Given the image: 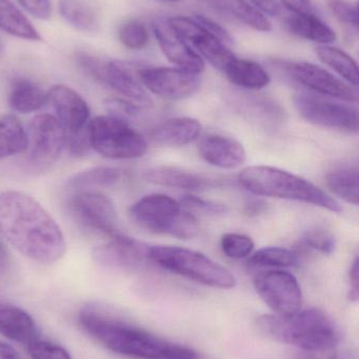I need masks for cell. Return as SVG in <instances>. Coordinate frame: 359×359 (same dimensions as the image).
Segmentation results:
<instances>
[{"label":"cell","instance_id":"obj_40","mask_svg":"<svg viewBox=\"0 0 359 359\" xmlns=\"http://www.w3.org/2000/svg\"><path fill=\"white\" fill-rule=\"evenodd\" d=\"M19 6L27 11L30 15L40 19L48 20L52 15V4L50 0H16Z\"/></svg>","mask_w":359,"mask_h":359},{"label":"cell","instance_id":"obj_26","mask_svg":"<svg viewBox=\"0 0 359 359\" xmlns=\"http://www.w3.org/2000/svg\"><path fill=\"white\" fill-rule=\"evenodd\" d=\"M46 103V93L31 80H17L8 94V105L17 113H33L39 111Z\"/></svg>","mask_w":359,"mask_h":359},{"label":"cell","instance_id":"obj_12","mask_svg":"<svg viewBox=\"0 0 359 359\" xmlns=\"http://www.w3.org/2000/svg\"><path fill=\"white\" fill-rule=\"evenodd\" d=\"M27 138L30 160L40 168L54 164L65 147V132L56 117L50 114H40L32 119Z\"/></svg>","mask_w":359,"mask_h":359},{"label":"cell","instance_id":"obj_28","mask_svg":"<svg viewBox=\"0 0 359 359\" xmlns=\"http://www.w3.org/2000/svg\"><path fill=\"white\" fill-rule=\"evenodd\" d=\"M326 184L329 189L349 204L358 206L359 184L358 165L345 164L328 172Z\"/></svg>","mask_w":359,"mask_h":359},{"label":"cell","instance_id":"obj_47","mask_svg":"<svg viewBox=\"0 0 359 359\" xmlns=\"http://www.w3.org/2000/svg\"><path fill=\"white\" fill-rule=\"evenodd\" d=\"M266 208V203L261 200H253L247 203L244 207V211L249 215H259V213L263 212Z\"/></svg>","mask_w":359,"mask_h":359},{"label":"cell","instance_id":"obj_41","mask_svg":"<svg viewBox=\"0 0 359 359\" xmlns=\"http://www.w3.org/2000/svg\"><path fill=\"white\" fill-rule=\"evenodd\" d=\"M192 18H193L196 22L200 23L209 33L212 34L215 37L221 39L223 43L227 44V46L228 44L233 43V38L230 35L229 32H228L225 27H221L219 23L215 22L214 20L208 18V17L204 16V15L196 14L194 15Z\"/></svg>","mask_w":359,"mask_h":359},{"label":"cell","instance_id":"obj_43","mask_svg":"<svg viewBox=\"0 0 359 359\" xmlns=\"http://www.w3.org/2000/svg\"><path fill=\"white\" fill-rule=\"evenodd\" d=\"M280 6L293 13V15L312 14L314 6L311 0H280Z\"/></svg>","mask_w":359,"mask_h":359},{"label":"cell","instance_id":"obj_39","mask_svg":"<svg viewBox=\"0 0 359 359\" xmlns=\"http://www.w3.org/2000/svg\"><path fill=\"white\" fill-rule=\"evenodd\" d=\"M27 350L32 359H73L67 349L50 341L36 339Z\"/></svg>","mask_w":359,"mask_h":359},{"label":"cell","instance_id":"obj_17","mask_svg":"<svg viewBox=\"0 0 359 359\" xmlns=\"http://www.w3.org/2000/svg\"><path fill=\"white\" fill-rule=\"evenodd\" d=\"M153 33L160 50L172 65L195 75L204 72V59L171 29L168 21L156 19L153 22Z\"/></svg>","mask_w":359,"mask_h":359},{"label":"cell","instance_id":"obj_13","mask_svg":"<svg viewBox=\"0 0 359 359\" xmlns=\"http://www.w3.org/2000/svg\"><path fill=\"white\" fill-rule=\"evenodd\" d=\"M171 29L200 57H204L215 69L223 71L225 67L235 58L233 52L228 48L227 44L209 33L193 18L185 16H175L168 20Z\"/></svg>","mask_w":359,"mask_h":359},{"label":"cell","instance_id":"obj_34","mask_svg":"<svg viewBox=\"0 0 359 359\" xmlns=\"http://www.w3.org/2000/svg\"><path fill=\"white\" fill-rule=\"evenodd\" d=\"M118 38L126 48L143 50L149 42V32L141 21L130 19L120 25Z\"/></svg>","mask_w":359,"mask_h":359},{"label":"cell","instance_id":"obj_7","mask_svg":"<svg viewBox=\"0 0 359 359\" xmlns=\"http://www.w3.org/2000/svg\"><path fill=\"white\" fill-rule=\"evenodd\" d=\"M91 149L109 159L143 157L148 151L145 139L126 120L114 115L98 116L89 123Z\"/></svg>","mask_w":359,"mask_h":359},{"label":"cell","instance_id":"obj_20","mask_svg":"<svg viewBox=\"0 0 359 359\" xmlns=\"http://www.w3.org/2000/svg\"><path fill=\"white\" fill-rule=\"evenodd\" d=\"M143 177L149 183L177 189L204 190L217 185L214 179L173 166L150 168Z\"/></svg>","mask_w":359,"mask_h":359},{"label":"cell","instance_id":"obj_18","mask_svg":"<svg viewBox=\"0 0 359 359\" xmlns=\"http://www.w3.org/2000/svg\"><path fill=\"white\" fill-rule=\"evenodd\" d=\"M149 247L134 238L122 236H113L107 244L96 247L93 250V259L100 265L112 268H131L141 265L148 257Z\"/></svg>","mask_w":359,"mask_h":359},{"label":"cell","instance_id":"obj_4","mask_svg":"<svg viewBox=\"0 0 359 359\" xmlns=\"http://www.w3.org/2000/svg\"><path fill=\"white\" fill-rule=\"evenodd\" d=\"M237 179L244 189L256 196L297 201L322 207L334 213H341L344 210L334 198L315 184L278 168L250 166L242 170Z\"/></svg>","mask_w":359,"mask_h":359},{"label":"cell","instance_id":"obj_3","mask_svg":"<svg viewBox=\"0 0 359 359\" xmlns=\"http://www.w3.org/2000/svg\"><path fill=\"white\" fill-rule=\"evenodd\" d=\"M259 332L272 341L315 350L337 346L339 331L329 314L316 308L299 310L288 316L265 314L256 320Z\"/></svg>","mask_w":359,"mask_h":359},{"label":"cell","instance_id":"obj_24","mask_svg":"<svg viewBox=\"0 0 359 359\" xmlns=\"http://www.w3.org/2000/svg\"><path fill=\"white\" fill-rule=\"evenodd\" d=\"M287 27L295 36L315 42L320 46H328L337 40V33L316 16L312 14L292 15L286 21Z\"/></svg>","mask_w":359,"mask_h":359},{"label":"cell","instance_id":"obj_31","mask_svg":"<svg viewBox=\"0 0 359 359\" xmlns=\"http://www.w3.org/2000/svg\"><path fill=\"white\" fill-rule=\"evenodd\" d=\"M58 8L63 18L78 31L94 33L98 29V16L84 2L80 0H60Z\"/></svg>","mask_w":359,"mask_h":359},{"label":"cell","instance_id":"obj_5","mask_svg":"<svg viewBox=\"0 0 359 359\" xmlns=\"http://www.w3.org/2000/svg\"><path fill=\"white\" fill-rule=\"evenodd\" d=\"M131 219L138 227L154 233L191 240L200 232V222L193 213L183 210L171 196L148 194L131 206Z\"/></svg>","mask_w":359,"mask_h":359},{"label":"cell","instance_id":"obj_8","mask_svg":"<svg viewBox=\"0 0 359 359\" xmlns=\"http://www.w3.org/2000/svg\"><path fill=\"white\" fill-rule=\"evenodd\" d=\"M76 60L88 75L122 95L135 107L150 109L153 105V101L143 84L122 63L103 61L86 53H78Z\"/></svg>","mask_w":359,"mask_h":359},{"label":"cell","instance_id":"obj_27","mask_svg":"<svg viewBox=\"0 0 359 359\" xmlns=\"http://www.w3.org/2000/svg\"><path fill=\"white\" fill-rule=\"evenodd\" d=\"M0 29L23 40L40 41L42 39L31 21L11 0H0Z\"/></svg>","mask_w":359,"mask_h":359},{"label":"cell","instance_id":"obj_51","mask_svg":"<svg viewBox=\"0 0 359 359\" xmlns=\"http://www.w3.org/2000/svg\"><path fill=\"white\" fill-rule=\"evenodd\" d=\"M194 359H198V358H194Z\"/></svg>","mask_w":359,"mask_h":359},{"label":"cell","instance_id":"obj_22","mask_svg":"<svg viewBox=\"0 0 359 359\" xmlns=\"http://www.w3.org/2000/svg\"><path fill=\"white\" fill-rule=\"evenodd\" d=\"M0 333L10 341L29 346L38 339L35 320L21 308L0 304Z\"/></svg>","mask_w":359,"mask_h":359},{"label":"cell","instance_id":"obj_29","mask_svg":"<svg viewBox=\"0 0 359 359\" xmlns=\"http://www.w3.org/2000/svg\"><path fill=\"white\" fill-rule=\"evenodd\" d=\"M29 138L22 123L13 115L0 119V160L25 153Z\"/></svg>","mask_w":359,"mask_h":359},{"label":"cell","instance_id":"obj_36","mask_svg":"<svg viewBox=\"0 0 359 359\" xmlns=\"http://www.w3.org/2000/svg\"><path fill=\"white\" fill-rule=\"evenodd\" d=\"M301 242L308 248L320 251L324 255H332L337 248V238L332 232L322 228H313L303 234Z\"/></svg>","mask_w":359,"mask_h":359},{"label":"cell","instance_id":"obj_30","mask_svg":"<svg viewBox=\"0 0 359 359\" xmlns=\"http://www.w3.org/2000/svg\"><path fill=\"white\" fill-rule=\"evenodd\" d=\"M316 55L320 60L337 72L350 86L358 88L359 83L358 65L356 61L343 50L331 46L316 48Z\"/></svg>","mask_w":359,"mask_h":359},{"label":"cell","instance_id":"obj_23","mask_svg":"<svg viewBox=\"0 0 359 359\" xmlns=\"http://www.w3.org/2000/svg\"><path fill=\"white\" fill-rule=\"evenodd\" d=\"M215 12L240 21L242 25L259 32L271 31L269 19L246 0H202Z\"/></svg>","mask_w":359,"mask_h":359},{"label":"cell","instance_id":"obj_33","mask_svg":"<svg viewBox=\"0 0 359 359\" xmlns=\"http://www.w3.org/2000/svg\"><path fill=\"white\" fill-rule=\"evenodd\" d=\"M299 262V253L284 247H266L259 249L251 255L248 259V263L255 267H294Z\"/></svg>","mask_w":359,"mask_h":359},{"label":"cell","instance_id":"obj_10","mask_svg":"<svg viewBox=\"0 0 359 359\" xmlns=\"http://www.w3.org/2000/svg\"><path fill=\"white\" fill-rule=\"evenodd\" d=\"M73 219L86 230L113 238L119 234L117 209L113 201L95 190L75 191L70 198Z\"/></svg>","mask_w":359,"mask_h":359},{"label":"cell","instance_id":"obj_19","mask_svg":"<svg viewBox=\"0 0 359 359\" xmlns=\"http://www.w3.org/2000/svg\"><path fill=\"white\" fill-rule=\"evenodd\" d=\"M200 154L207 163L223 170H235L244 165L247 160L242 143L221 135L206 137L200 142Z\"/></svg>","mask_w":359,"mask_h":359},{"label":"cell","instance_id":"obj_21","mask_svg":"<svg viewBox=\"0 0 359 359\" xmlns=\"http://www.w3.org/2000/svg\"><path fill=\"white\" fill-rule=\"evenodd\" d=\"M202 133V124L190 117L167 120L151 130V140L155 144L167 147H185L193 142Z\"/></svg>","mask_w":359,"mask_h":359},{"label":"cell","instance_id":"obj_45","mask_svg":"<svg viewBox=\"0 0 359 359\" xmlns=\"http://www.w3.org/2000/svg\"><path fill=\"white\" fill-rule=\"evenodd\" d=\"M349 283L351 290L349 292V299L352 302L358 301L359 289V262L358 257L354 259L349 271Z\"/></svg>","mask_w":359,"mask_h":359},{"label":"cell","instance_id":"obj_2","mask_svg":"<svg viewBox=\"0 0 359 359\" xmlns=\"http://www.w3.org/2000/svg\"><path fill=\"white\" fill-rule=\"evenodd\" d=\"M82 330L103 348L135 359H194L198 354L185 346L155 337L143 329L110 318L94 308L78 316Z\"/></svg>","mask_w":359,"mask_h":359},{"label":"cell","instance_id":"obj_1","mask_svg":"<svg viewBox=\"0 0 359 359\" xmlns=\"http://www.w3.org/2000/svg\"><path fill=\"white\" fill-rule=\"evenodd\" d=\"M0 236L27 259L41 264L67 250L63 230L39 202L25 192H0Z\"/></svg>","mask_w":359,"mask_h":359},{"label":"cell","instance_id":"obj_25","mask_svg":"<svg viewBox=\"0 0 359 359\" xmlns=\"http://www.w3.org/2000/svg\"><path fill=\"white\" fill-rule=\"evenodd\" d=\"M223 72L232 83L248 90H261L271 82L269 73L261 65L247 59L235 57Z\"/></svg>","mask_w":359,"mask_h":359},{"label":"cell","instance_id":"obj_14","mask_svg":"<svg viewBox=\"0 0 359 359\" xmlns=\"http://www.w3.org/2000/svg\"><path fill=\"white\" fill-rule=\"evenodd\" d=\"M137 77L143 88L169 100L193 96L202 82L200 75L178 67H143L137 72Z\"/></svg>","mask_w":359,"mask_h":359},{"label":"cell","instance_id":"obj_42","mask_svg":"<svg viewBox=\"0 0 359 359\" xmlns=\"http://www.w3.org/2000/svg\"><path fill=\"white\" fill-rule=\"evenodd\" d=\"M296 359H339L337 346L315 350H301Z\"/></svg>","mask_w":359,"mask_h":359},{"label":"cell","instance_id":"obj_32","mask_svg":"<svg viewBox=\"0 0 359 359\" xmlns=\"http://www.w3.org/2000/svg\"><path fill=\"white\" fill-rule=\"evenodd\" d=\"M120 178L122 172L118 168L101 166L76 174L69 180L67 185L74 191H82L98 187H110L119 182Z\"/></svg>","mask_w":359,"mask_h":359},{"label":"cell","instance_id":"obj_6","mask_svg":"<svg viewBox=\"0 0 359 359\" xmlns=\"http://www.w3.org/2000/svg\"><path fill=\"white\" fill-rule=\"evenodd\" d=\"M150 261L159 267L212 288L229 290L236 286V278L229 270L207 255L175 246L150 247Z\"/></svg>","mask_w":359,"mask_h":359},{"label":"cell","instance_id":"obj_49","mask_svg":"<svg viewBox=\"0 0 359 359\" xmlns=\"http://www.w3.org/2000/svg\"><path fill=\"white\" fill-rule=\"evenodd\" d=\"M164 1L178 2V1H183V0H164Z\"/></svg>","mask_w":359,"mask_h":359},{"label":"cell","instance_id":"obj_50","mask_svg":"<svg viewBox=\"0 0 359 359\" xmlns=\"http://www.w3.org/2000/svg\"><path fill=\"white\" fill-rule=\"evenodd\" d=\"M1 48H2L1 40H0V53H1Z\"/></svg>","mask_w":359,"mask_h":359},{"label":"cell","instance_id":"obj_11","mask_svg":"<svg viewBox=\"0 0 359 359\" xmlns=\"http://www.w3.org/2000/svg\"><path fill=\"white\" fill-rule=\"evenodd\" d=\"M254 288L275 314L288 316L303 307L301 286L290 272L278 269L261 272L255 276Z\"/></svg>","mask_w":359,"mask_h":359},{"label":"cell","instance_id":"obj_37","mask_svg":"<svg viewBox=\"0 0 359 359\" xmlns=\"http://www.w3.org/2000/svg\"><path fill=\"white\" fill-rule=\"evenodd\" d=\"M179 204L190 212L194 211V212L202 213V215H223L228 212V207L226 205L213 202V201L204 200V198L193 196V194L183 196Z\"/></svg>","mask_w":359,"mask_h":359},{"label":"cell","instance_id":"obj_15","mask_svg":"<svg viewBox=\"0 0 359 359\" xmlns=\"http://www.w3.org/2000/svg\"><path fill=\"white\" fill-rule=\"evenodd\" d=\"M287 73L294 81L309 90L346 103H358V88L346 83L327 69L310 62H291Z\"/></svg>","mask_w":359,"mask_h":359},{"label":"cell","instance_id":"obj_16","mask_svg":"<svg viewBox=\"0 0 359 359\" xmlns=\"http://www.w3.org/2000/svg\"><path fill=\"white\" fill-rule=\"evenodd\" d=\"M48 103L54 109L65 136L79 134L90 123V107L86 101L70 86L57 84L46 92Z\"/></svg>","mask_w":359,"mask_h":359},{"label":"cell","instance_id":"obj_48","mask_svg":"<svg viewBox=\"0 0 359 359\" xmlns=\"http://www.w3.org/2000/svg\"><path fill=\"white\" fill-rule=\"evenodd\" d=\"M6 259H8V255H6V248H4V244L0 241V266L4 265L6 263Z\"/></svg>","mask_w":359,"mask_h":359},{"label":"cell","instance_id":"obj_38","mask_svg":"<svg viewBox=\"0 0 359 359\" xmlns=\"http://www.w3.org/2000/svg\"><path fill=\"white\" fill-rule=\"evenodd\" d=\"M329 8L335 17L351 29H358V4L350 0H329Z\"/></svg>","mask_w":359,"mask_h":359},{"label":"cell","instance_id":"obj_9","mask_svg":"<svg viewBox=\"0 0 359 359\" xmlns=\"http://www.w3.org/2000/svg\"><path fill=\"white\" fill-rule=\"evenodd\" d=\"M335 100L310 93H299L294 97L297 111L309 123L320 128L358 134V107Z\"/></svg>","mask_w":359,"mask_h":359},{"label":"cell","instance_id":"obj_44","mask_svg":"<svg viewBox=\"0 0 359 359\" xmlns=\"http://www.w3.org/2000/svg\"><path fill=\"white\" fill-rule=\"evenodd\" d=\"M251 4L266 17H276L280 14L282 6L278 0H250Z\"/></svg>","mask_w":359,"mask_h":359},{"label":"cell","instance_id":"obj_35","mask_svg":"<svg viewBox=\"0 0 359 359\" xmlns=\"http://www.w3.org/2000/svg\"><path fill=\"white\" fill-rule=\"evenodd\" d=\"M255 244L250 236L240 233H225L221 238V248L226 257L233 259H246L252 255Z\"/></svg>","mask_w":359,"mask_h":359},{"label":"cell","instance_id":"obj_46","mask_svg":"<svg viewBox=\"0 0 359 359\" xmlns=\"http://www.w3.org/2000/svg\"><path fill=\"white\" fill-rule=\"evenodd\" d=\"M0 359H22L14 347L0 341Z\"/></svg>","mask_w":359,"mask_h":359}]
</instances>
